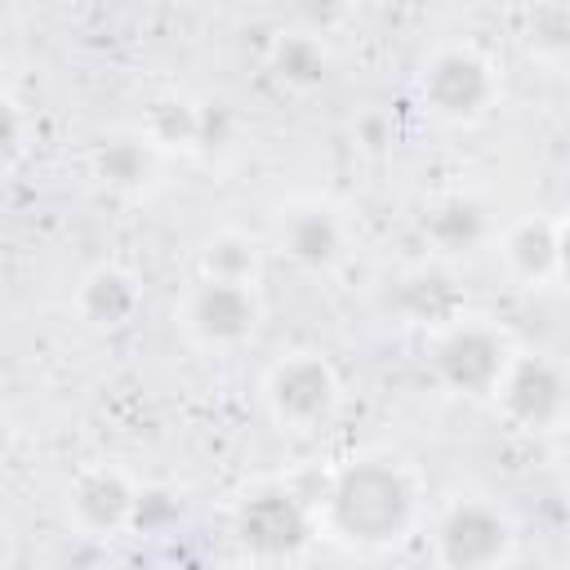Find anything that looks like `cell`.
Segmentation results:
<instances>
[{
  "label": "cell",
  "instance_id": "cell-15",
  "mask_svg": "<svg viewBox=\"0 0 570 570\" xmlns=\"http://www.w3.org/2000/svg\"><path fill=\"white\" fill-rule=\"evenodd\" d=\"M267 71L276 76L281 89L289 94H312L330 80L334 71V58H330V45L312 31H281L272 45H267Z\"/></svg>",
  "mask_w": 570,
  "mask_h": 570
},
{
  "label": "cell",
  "instance_id": "cell-10",
  "mask_svg": "<svg viewBox=\"0 0 570 570\" xmlns=\"http://www.w3.org/2000/svg\"><path fill=\"white\" fill-rule=\"evenodd\" d=\"M276 249L303 272H334L352 254V223L325 196H298L276 214Z\"/></svg>",
  "mask_w": 570,
  "mask_h": 570
},
{
  "label": "cell",
  "instance_id": "cell-14",
  "mask_svg": "<svg viewBox=\"0 0 570 570\" xmlns=\"http://www.w3.org/2000/svg\"><path fill=\"white\" fill-rule=\"evenodd\" d=\"M89 169H94V178L107 191H116V196H142V191L156 187L160 151L138 129H125V134H111V138H102L94 147Z\"/></svg>",
  "mask_w": 570,
  "mask_h": 570
},
{
  "label": "cell",
  "instance_id": "cell-6",
  "mask_svg": "<svg viewBox=\"0 0 570 570\" xmlns=\"http://www.w3.org/2000/svg\"><path fill=\"white\" fill-rule=\"evenodd\" d=\"M174 321H178L183 338L200 352H214V356L240 352L245 343H254V334L263 325V294H258V285L191 276L174 303Z\"/></svg>",
  "mask_w": 570,
  "mask_h": 570
},
{
  "label": "cell",
  "instance_id": "cell-18",
  "mask_svg": "<svg viewBox=\"0 0 570 570\" xmlns=\"http://www.w3.org/2000/svg\"><path fill=\"white\" fill-rule=\"evenodd\" d=\"M530 58L543 67H561L570 58V4H534L530 31L521 36Z\"/></svg>",
  "mask_w": 570,
  "mask_h": 570
},
{
  "label": "cell",
  "instance_id": "cell-20",
  "mask_svg": "<svg viewBox=\"0 0 570 570\" xmlns=\"http://www.w3.org/2000/svg\"><path fill=\"white\" fill-rule=\"evenodd\" d=\"M9 454H13V423L0 414V468L9 463Z\"/></svg>",
  "mask_w": 570,
  "mask_h": 570
},
{
  "label": "cell",
  "instance_id": "cell-5",
  "mask_svg": "<svg viewBox=\"0 0 570 570\" xmlns=\"http://www.w3.org/2000/svg\"><path fill=\"white\" fill-rule=\"evenodd\" d=\"M267 419L289 436H312L343 410V379L325 352L298 347L267 365L263 374Z\"/></svg>",
  "mask_w": 570,
  "mask_h": 570
},
{
  "label": "cell",
  "instance_id": "cell-9",
  "mask_svg": "<svg viewBox=\"0 0 570 570\" xmlns=\"http://www.w3.org/2000/svg\"><path fill=\"white\" fill-rule=\"evenodd\" d=\"M142 485L120 463H89L62 490V517L80 539L107 543L134 530Z\"/></svg>",
  "mask_w": 570,
  "mask_h": 570
},
{
  "label": "cell",
  "instance_id": "cell-12",
  "mask_svg": "<svg viewBox=\"0 0 570 570\" xmlns=\"http://www.w3.org/2000/svg\"><path fill=\"white\" fill-rule=\"evenodd\" d=\"M71 312L85 330L116 334L142 312V281L125 263H94L71 289Z\"/></svg>",
  "mask_w": 570,
  "mask_h": 570
},
{
  "label": "cell",
  "instance_id": "cell-17",
  "mask_svg": "<svg viewBox=\"0 0 570 570\" xmlns=\"http://www.w3.org/2000/svg\"><path fill=\"white\" fill-rule=\"evenodd\" d=\"M263 258H267V249H263L258 236H249L240 227H218L196 249V276L258 285L263 281Z\"/></svg>",
  "mask_w": 570,
  "mask_h": 570
},
{
  "label": "cell",
  "instance_id": "cell-7",
  "mask_svg": "<svg viewBox=\"0 0 570 570\" xmlns=\"http://www.w3.org/2000/svg\"><path fill=\"white\" fill-rule=\"evenodd\" d=\"M312 499H298L285 485H258L236 508V543L254 561H289L316 539Z\"/></svg>",
  "mask_w": 570,
  "mask_h": 570
},
{
  "label": "cell",
  "instance_id": "cell-13",
  "mask_svg": "<svg viewBox=\"0 0 570 570\" xmlns=\"http://www.w3.org/2000/svg\"><path fill=\"white\" fill-rule=\"evenodd\" d=\"M494 232H499L494 209L476 191H441L423 209V236L441 254H472V249L490 245Z\"/></svg>",
  "mask_w": 570,
  "mask_h": 570
},
{
  "label": "cell",
  "instance_id": "cell-8",
  "mask_svg": "<svg viewBox=\"0 0 570 570\" xmlns=\"http://www.w3.org/2000/svg\"><path fill=\"white\" fill-rule=\"evenodd\" d=\"M494 405L503 410V419L517 432H530V436L561 432L566 410H570L566 365L552 352H521L517 347V356H512V365L494 392Z\"/></svg>",
  "mask_w": 570,
  "mask_h": 570
},
{
  "label": "cell",
  "instance_id": "cell-19",
  "mask_svg": "<svg viewBox=\"0 0 570 570\" xmlns=\"http://www.w3.org/2000/svg\"><path fill=\"white\" fill-rule=\"evenodd\" d=\"M31 142H36V120H31L27 102L0 85V178H9L27 160Z\"/></svg>",
  "mask_w": 570,
  "mask_h": 570
},
{
  "label": "cell",
  "instance_id": "cell-21",
  "mask_svg": "<svg viewBox=\"0 0 570 570\" xmlns=\"http://www.w3.org/2000/svg\"><path fill=\"white\" fill-rule=\"evenodd\" d=\"M187 570H209V566H187Z\"/></svg>",
  "mask_w": 570,
  "mask_h": 570
},
{
  "label": "cell",
  "instance_id": "cell-1",
  "mask_svg": "<svg viewBox=\"0 0 570 570\" xmlns=\"http://www.w3.org/2000/svg\"><path fill=\"white\" fill-rule=\"evenodd\" d=\"M316 530L356 552H383L405 543L423 521L419 468L392 450H365L338 463L312 503Z\"/></svg>",
  "mask_w": 570,
  "mask_h": 570
},
{
  "label": "cell",
  "instance_id": "cell-3",
  "mask_svg": "<svg viewBox=\"0 0 570 570\" xmlns=\"http://www.w3.org/2000/svg\"><path fill=\"white\" fill-rule=\"evenodd\" d=\"M414 94L428 116L441 125H476L485 120L503 98V71L499 62L472 45V40H441L428 49Z\"/></svg>",
  "mask_w": 570,
  "mask_h": 570
},
{
  "label": "cell",
  "instance_id": "cell-11",
  "mask_svg": "<svg viewBox=\"0 0 570 570\" xmlns=\"http://www.w3.org/2000/svg\"><path fill=\"white\" fill-rule=\"evenodd\" d=\"M494 254L503 272L525 289H552L566 276V218L525 214L494 232Z\"/></svg>",
  "mask_w": 570,
  "mask_h": 570
},
{
  "label": "cell",
  "instance_id": "cell-4",
  "mask_svg": "<svg viewBox=\"0 0 570 570\" xmlns=\"http://www.w3.org/2000/svg\"><path fill=\"white\" fill-rule=\"evenodd\" d=\"M517 539V517L481 490L445 499L432 517V557L441 570H508Z\"/></svg>",
  "mask_w": 570,
  "mask_h": 570
},
{
  "label": "cell",
  "instance_id": "cell-16",
  "mask_svg": "<svg viewBox=\"0 0 570 570\" xmlns=\"http://www.w3.org/2000/svg\"><path fill=\"white\" fill-rule=\"evenodd\" d=\"M138 134L165 156H187L196 147H205V107L183 98V94H165V98H151L142 120H138Z\"/></svg>",
  "mask_w": 570,
  "mask_h": 570
},
{
  "label": "cell",
  "instance_id": "cell-2",
  "mask_svg": "<svg viewBox=\"0 0 570 570\" xmlns=\"http://www.w3.org/2000/svg\"><path fill=\"white\" fill-rule=\"evenodd\" d=\"M512 356H517L512 334L485 312H454L428 338L432 379L450 396H468V401H494Z\"/></svg>",
  "mask_w": 570,
  "mask_h": 570
}]
</instances>
